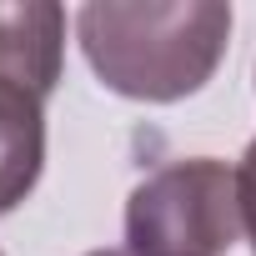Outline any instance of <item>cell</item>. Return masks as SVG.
<instances>
[{"label":"cell","instance_id":"obj_1","mask_svg":"<svg viewBox=\"0 0 256 256\" xmlns=\"http://www.w3.org/2000/svg\"><path fill=\"white\" fill-rule=\"evenodd\" d=\"M96 80L126 100L171 106L196 96L231 40L221 0H90L76 16Z\"/></svg>","mask_w":256,"mask_h":256},{"label":"cell","instance_id":"obj_2","mask_svg":"<svg viewBox=\"0 0 256 256\" xmlns=\"http://www.w3.org/2000/svg\"><path fill=\"white\" fill-rule=\"evenodd\" d=\"M241 231L236 171L216 156L171 161L126 201V251L136 256H226Z\"/></svg>","mask_w":256,"mask_h":256},{"label":"cell","instance_id":"obj_3","mask_svg":"<svg viewBox=\"0 0 256 256\" xmlns=\"http://www.w3.org/2000/svg\"><path fill=\"white\" fill-rule=\"evenodd\" d=\"M66 70V10L56 0L0 6V90L26 96L36 106L50 100Z\"/></svg>","mask_w":256,"mask_h":256},{"label":"cell","instance_id":"obj_4","mask_svg":"<svg viewBox=\"0 0 256 256\" xmlns=\"http://www.w3.org/2000/svg\"><path fill=\"white\" fill-rule=\"evenodd\" d=\"M46 171V106L0 90V216L16 211Z\"/></svg>","mask_w":256,"mask_h":256},{"label":"cell","instance_id":"obj_5","mask_svg":"<svg viewBox=\"0 0 256 256\" xmlns=\"http://www.w3.org/2000/svg\"><path fill=\"white\" fill-rule=\"evenodd\" d=\"M236 191H241V221H246V236H251V251H256V141L246 146V156L236 166Z\"/></svg>","mask_w":256,"mask_h":256},{"label":"cell","instance_id":"obj_6","mask_svg":"<svg viewBox=\"0 0 256 256\" xmlns=\"http://www.w3.org/2000/svg\"><path fill=\"white\" fill-rule=\"evenodd\" d=\"M86 256H136V251H126V246H116V251H86Z\"/></svg>","mask_w":256,"mask_h":256},{"label":"cell","instance_id":"obj_7","mask_svg":"<svg viewBox=\"0 0 256 256\" xmlns=\"http://www.w3.org/2000/svg\"><path fill=\"white\" fill-rule=\"evenodd\" d=\"M0 256H6V251H0Z\"/></svg>","mask_w":256,"mask_h":256}]
</instances>
